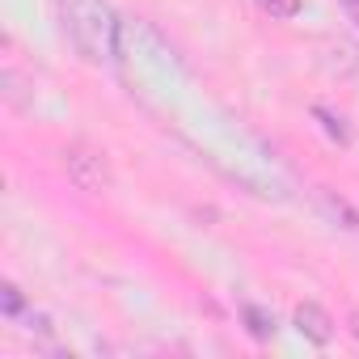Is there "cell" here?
Masks as SVG:
<instances>
[{
    "mask_svg": "<svg viewBox=\"0 0 359 359\" xmlns=\"http://www.w3.org/2000/svg\"><path fill=\"white\" fill-rule=\"evenodd\" d=\"M64 169H68V177H72L76 191L97 195V191L110 187V169H106V161H102L93 148H85V144H72V148L64 152Z\"/></svg>",
    "mask_w": 359,
    "mask_h": 359,
    "instance_id": "obj_2",
    "label": "cell"
},
{
    "mask_svg": "<svg viewBox=\"0 0 359 359\" xmlns=\"http://www.w3.org/2000/svg\"><path fill=\"white\" fill-rule=\"evenodd\" d=\"M245 321H250V334L254 338H271L275 334V317H266L258 304H245Z\"/></svg>",
    "mask_w": 359,
    "mask_h": 359,
    "instance_id": "obj_5",
    "label": "cell"
},
{
    "mask_svg": "<svg viewBox=\"0 0 359 359\" xmlns=\"http://www.w3.org/2000/svg\"><path fill=\"white\" fill-rule=\"evenodd\" d=\"M296 330H300L309 342H317V346H325V342L334 338V321H330V313H325L321 304H313V300L296 304Z\"/></svg>",
    "mask_w": 359,
    "mask_h": 359,
    "instance_id": "obj_3",
    "label": "cell"
},
{
    "mask_svg": "<svg viewBox=\"0 0 359 359\" xmlns=\"http://www.w3.org/2000/svg\"><path fill=\"white\" fill-rule=\"evenodd\" d=\"M351 334L359 338V313H351Z\"/></svg>",
    "mask_w": 359,
    "mask_h": 359,
    "instance_id": "obj_7",
    "label": "cell"
},
{
    "mask_svg": "<svg viewBox=\"0 0 359 359\" xmlns=\"http://www.w3.org/2000/svg\"><path fill=\"white\" fill-rule=\"evenodd\" d=\"M60 22H64V34L72 43V51L102 68V64H114L118 55V13L110 0H60Z\"/></svg>",
    "mask_w": 359,
    "mask_h": 359,
    "instance_id": "obj_1",
    "label": "cell"
},
{
    "mask_svg": "<svg viewBox=\"0 0 359 359\" xmlns=\"http://www.w3.org/2000/svg\"><path fill=\"white\" fill-rule=\"evenodd\" d=\"M0 313H5L9 321H18L26 313V296L18 292V283H0Z\"/></svg>",
    "mask_w": 359,
    "mask_h": 359,
    "instance_id": "obj_4",
    "label": "cell"
},
{
    "mask_svg": "<svg viewBox=\"0 0 359 359\" xmlns=\"http://www.w3.org/2000/svg\"><path fill=\"white\" fill-rule=\"evenodd\" d=\"M254 5H258L262 13L279 18V22H287V18H296V13H300V0H254Z\"/></svg>",
    "mask_w": 359,
    "mask_h": 359,
    "instance_id": "obj_6",
    "label": "cell"
}]
</instances>
